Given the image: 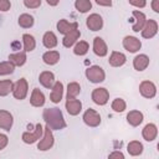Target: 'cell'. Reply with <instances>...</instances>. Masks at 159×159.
I'll return each mask as SVG.
<instances>
[{
  "mask_svg": "<svg viewBox=\"0 0 159 159\" xmlns=\"http://www.w3.org/2000/svg\"><path fill=\"white\" fill-rule=\"evenodd\" d=\"M42 118H43L46 125L50 127L52 130H61V129L66 128V125H67L61 109L57 107L43 109Z\"/></svg>",
  "mask_w": 159,
  "mask_h": 159,
  "instance_id": "1",
  "label": "cell"
},
{
  "mask_svg": "<svg viewBox=\"0 0 159 159\" xmlns=\"http://www.w3.org/2000/svg\"><path fill=\"white\" fill-rule=\"evenodd\" d=\"M53 143H55V138H53V133H52V129L50 127H45L43 128V134L37 144V149L41 150V152H46V150H50L52 147H53Z\"/></svg>",
  "mask_w": 159,
  "mask_h": 159,
  "instance_id": "2",
  "label": "cell"
},
{
  "mask_svg": "<svg viewBox=\"0 0 159 159\" xmlns=\"http://www.w3.org/2000/svg\"><path fill=\"white\" fill-rule=\"evenodd\" d=\"M86 77L92 83H101V82L104 81L106 73H104L102 67L94 65V66H91V67H88L86 70Z\"/></svg>",
  "mask_w": 159,
  "mask_h": 159,
  "instance_id": "3",
  "label": "cell"
},
{
  "mask_svg": "<svg viewBox=\"0 0 159 159\" xmlns=\"http://www.w3.org/2000/svg\"><path fill=\"white\" fill-rule=\"evenodd\" d=\"M42 134H43V127H42L41 123H37L35 125V129L32 132H24L21 139L26 144H32V143L40 140L41 137H42Z\"/></svg>",
  "mask_w": 159,
  "mask_h": 159,
  "instance_id": "4",
  "label": "cell"
},
{
  "mask_svg": "<svg viewBox=\"0 0 159 159\" xmlns=\"http://www.w3.org/2000/svg\"><path fill=\"white\" fill-rule=\"evenodd\" d=\"M27 92H29V83L25 78H20L16 83H14V87H12L14 98H16L19 101L25 99V97L27 96Z\"/></svg>",
  "mask_w": 159,
  "mask_h": 159,
  "instance_id": "5",
  "label": "cell"
},
{
  "mask_svg": "<svg viewBox=\"0 0 159 159\" xmlns=\"http://www.w3.org/2000/svg\"><path fill=\"white\" fill-rule=\"evenodd\" d=\"M83 122L88 127H98L101 124V116L97 111L92 109V108H88L84 113H83V117H82Z\"/></svg>",
  "mask_w": 159,
  "mask_h": 159,
  "instance_id": "6",
  "label": "cell"
},
{
  "mask_svg": "<svg viewBox=\"0 0 159 159\" xmlns=\"http://www.w3.org/2000/svg\"><path fill=\"white\" fill-rule=\"evenodd\" d=\"M91 97H92V101H93L96 104H98V106H104V104L108 102V99H109V92H108L106 88H103V87L94 88V89L92 91Z\"/></svg>",
  "mask_w": 159,
  "mask_h": 159,
  "instance_id": "7",
  "label": "cell"
},
{
  "mask_svg": "<svg viewBox=\"0 0 159 159\" xmlns=\"http://www.w3.org/2000/svg\"><path fill=\"white\" fill-rule=\"evenodd\" d=\"M140 31H142V37L148 39V40L153 39L158 34V22L153 19H149L145 21V24Z\"/></svg>",
  "mask_w": 159,
  "mask_h": 159,
  "instance_id": "8",
  "label": "cell"
},
{
  "mask_svg": "<svg viewBox=\"0 0 159 159\" xmlns=\"http://www.w3.org/2000/svg\"><path fill=\"white\" fill-rule=\"evenodd\" d=\"M123 47L128 51V52H130V53H135V52H138L139 50H140V47H142V42H140V40L139 39H137V37H134V36H125L124 39H123Z\"/></svg>",
  "mask_w": 159,
  "mask_h": 159,
  "instance_id": "9",
  "label": "cell"
},
{
  "mask_svg": "<svg viewBox=\"0 0 159 159\" xmlns=\"http://www.w3.org/2000/svg\"><path fill=\"white\" fill-rule=\"evenodd\" d=\"M139 92L144 98H153L157 94V86L152 81H142L139 84Z\"/></svg>",
  "mask_w": 159,
  "mask_h": 159,
  "instance_id": "10",
  "label": "cell"
},
{
  "mask_svg": "<svg viewBox=\"0 0 159 159\" xmlns=\"http://www.w3.org/2000/svg\"><path fill=\"white\" fill-rule=\"evenodd\" d=\"M86 25L91 31H99L103 27V19L98 14H91L86 20Z\"/></svg>",
  "mask_w": 159,
  "mask_h": 159,
  "instance_id": "11",
  "label": "cell"
},
{
  "mask_svg": "<svg viewBox=\"0 0 159 159\" xmlns=\"http://www.w3.org/2000/svg\"><path fill=\"white\" fill-rule=\"evenodd\" d=\"M63 96V84L60 81H55L53 86L51 87V93H50V101L52 103H60Z\"/></svg>",
  "mask_w": 159,
  "mask_h": 159,
  "instance_id": "12",
  "label": "cell"
},
{
  "mask_svg": "<svg viewBox=\"0 0 159 159\" xmlns=\"http://www.w3.org/2000/svg\"><path fill=\"white\" fill-rule=\"evenodd\" d=\"M65 107L70 116H77L82 111V102L77 98H67Z\"/></svg>",
  "mask_w": 159,
  "mask_h": 159,
  "instance_id": "13",
  "label": "cell"
},
{
  "mask_svg": "<svg viewBox=\"0 0 159 159\" xmlns=\"http://www.w3.org/2000/svg\"><path fill=\"white\" fill-rule=\"evenodd\" d=\"M12 123H14L12 114L9 111L0 109V129H4V130L9 132L12 127Z\"/></svg>",
  "mask_w": 159,
  "mask_h": 159,
  "instance_id": "14",
  "label": "cell"
},
{
  "mask_svg": "<svg viewBox=\"0 0 159 159\" xmlns=\"http://www.w3.org/2000/svg\"><path fill=\"white\" fill-rule=\"evenodd\" d=\"M93 52L99 57L107 56L108 47H107V43L104 42V40L102 37H94L93 39Z\"/></svg>",
  "mask_w": 159,
  "mask_h": 159,
  "instance_id": "15",
  "label": "cell"
},
{
  "mask_svg": "<svg viewBox=\"0 0 159 159\" xmlns=\"http://www.w3.org/2000/svg\"><path fill=\"white\" fill-rule=\"evenodd\" d=\"M133 16H134V19H135V21H134V24H133V26H132V30L134 31V32H139L142 29H143V26H144V24H145V21H147V16H145V14L144 12H142V11H139V10H133Z\"/></svg>",
  "mask_w": 159,
  "mask_h": 159,
  "instance_id": "16",
  "label": "cell"
},
{
  "mask_svg": "<svg viewBox=\"0 0 159 159\" xmlns=\"http://www.w3.org/2000/svg\"><path fill=\"white\" fill-rule=\"evenodd\" d=\"M80 36H81V31L78 29H75V30H72V31H70V32H67L65 35V37L62 40V45L65 47L70 48V47H72L77 42V40L80 39Z\"/></svg>",
  "mask_w": 159,
  "mask_h": 159,
  "instance_id": "17",
  "label": "cell"
},
{
  "mask_svg": "<svg viewBox=\"0 0 159 159\" xmlns=\"http://www.w3.org/2000/svg\"><path fill=\"white\" fill-rule=\"evenodd\" d=\"M142 135L147 142H153L157 135H158V127L154 123H148L143 130H142Z\"/></svg>",
  "mask_w": 159,
  "mask_h": 159,
  "instance_id": "18",
  "label": "cell"
},
{
  "mask_svg": "<svg viewBox=\"0 0 159 159\" xmlns=\"http://www.w3.org/2000/svg\"><path fill=\"white\" fill-rule=\"evenodd\" d=\"M125 61H127L125 55L123 52H119V51H112L109 60H108V62L112 67H120L125 63Z\"/></svg>",
  "mask_w": 159,
  "mask_h": 159,
  "instance_id": "19",
  "label": "cell"
},
{
  "mask_svg": "<svg viewBox=\"0 0 159 159\" xmlns=\"http://www.w3.org/2000/svg\"><path fill=\"white\" fill-rule=\"evenodd\" d=\"M149 66V57L145 53H139L133 58V67L137 71H144Z\"/></svg>",
  "mask_w": 159,
  "mask_h": 159,
  "instance_id": "20",
  "label": "cell"
},
{
  "mask_svg": "<svg viewBox=\"0 0 159 159\" xmlns=\"http://www.w3.org/2000/svg\"><path fill=\"white\" fill-rule=\"evenodd\" d=\"M45 94L39 89V88H34L31 92V97H30V103L32 107H42L45 104Z\"/></svg>",
  "mask_w": 159,
  "mask_h": 159,
  "instance_id": "21",
  "label": "cell"
},
{
  "mask_svg": "<svg viewBox=\"0 0 159 159\" xmlns=\"http://www.w3.org/2000/svg\"><path fill=\"white\" fill-rule=\"evenodd\" d=\"M39 81L45 88H51L55 83V75L51 71H42L39 76Z\"/></svg>",
  "mask_w": 159,
  "mask_h": 159,
  "instance_id": "22",
  "label": "cell"
},
{
  "mask_svg": "<svg viewBox=\"0 0 159 159\" xmlns=\"http://www.w3.org/2000/svg\"><path fill=\"white\" fill-rule=\"evenodd\" d=\"M144 119V116L140 111H137V109H133L130 111L128 114H127V122L132 125V127H138Z\"/></svg>",
  "mask_w": 159,
  "mask_h": 159,
  "instance_id": "23",
  "label": "cell"
},
{
  "mask_svg": "<svg viewBox=\"0 0 159 159\" xmlns=\"http://www.w3.org/2000/svg\"><path fill=\"white\" fill-rule=\"evenodd\" d=\"M75 29H78V24L77 22H70L66 19H62V20H60L57 22V30H58L60 34L66 35L67 32H70V31H72Z\"/></svg>",
  "mask_w": 159,
  "mask_h": 159,
  "instance_id": "24",
  "label": "cell"
},
{
  "mask_svg": "<svg viewBox=\"0 0 159 159\" xmlns=\"http://www.w3.org/2000/svg\"><path fill=\"white\" fill-rule=\"evenodd\" d=\"M9 61L15 67H20L26 62V52L25 51H20V52L11 53V55H9Z\"/></svg>",
  "mask_w": 159,
  "mask_h": 159,
  "instance_id": "25",
  "label": "cell"
},
{
  "mask_svg": "<svg viewBox=\"0 0 159 159\" xmlns=\"http://www.w3.org/2000/svg\"><path fill=\"white\" fill-rule=\"evenodd\" d=\"M42 43L46 48H53L57 46V37L52 31H47L43 34L42 37Z\"/></svg>",
  "mask_w": 159,
  "mask_h": 159,
  "instance_id": "26",
  "label": "cell"
},
{
  "mask_svg": "<svg viewBox=\"0 0 159 159\" xmlns=\"http://www.w3.org/2000/svg\"><path fill=\"white\" fill-rule=\"evenodd\" d=\"M42 60H43V62L46 65H50V66L56 65L60 61V52L58 51H53V50L47 51V52H45L42 55Z\"/></svg>",
  "mask_w": 159,
  "mask_h": 159,
  "instance_id": "27",
  "label": "cell"
},
{
  "mask_svg": "<svg viewBox=\"0 0 159 159\" xmlns=\"http://www.w3.org/2000/svg\"><path fill=\"white\" fill-rule=\"evenodd\" d=\"M127 150L129 153V155L132 157H138L143 153V144L138 140H132L128 143L127 145Z\"/></svg>",
  "mask_w": 159,
  "mask_h": 159,
  "instance_id": "28",
  "label": "cell"
},
{
  "mask_svg": "<svg viewBox=\"0 0 159 159\" xmlns=\"http://www.w3.org/2000/svg\"><path fill=\"white\" fill-rule=\"evenodd\" d=\"M22 42H24V51L25 52H31L36 47L35 37L30 34H24L22 35Z\"/></svg>",
  "mask_w": 159,
  "mask_h": 159,
  "instance_id": "29",
  "label": "cell"
},
{
  "mask_svg": "<svg viewBox=\"0 0 159 159\" xmlns=\"http://www.w3.org/2000/svg\"><path fill=\"white\" fill-rule=\"evenodd\" d=\"M34 22H35V20H34V17L30 14H21L19 16V19H17V24L22 29H30V27H32L34 26Z\"/></svg>",
  "mask_w": 159,
  "mask_h": 159,
  "instance_id": "30",
  "label": "cell"
},
{
  "mask_svg": "<svg viewBox=\"0 0 159 159\" xmlns=\"http://www.w3.org/2000/svg\"><path fill=\"white\" fill-rule=\"evenodd\" d=\"M88 50H89V45L87 41H78L73 47V53L77 56H83L88 52Z\"/></svg>",
  "mask_w": 159,
  "mask_h": 159,
  "instance_id": "31",
  "label": "cell"
},
{
  "mask_svg": "<svg viewBox=\"0 0 159 159\" xmlns=\"http://www.w3.org/2000/svg\"><path fill=\"white\" fill-rule=\"evenodd\" d=\"M81 92V86L78 82H70L67 84V98H76Z\"/></svg>",
  "mask_w": 159,
  "mask_h": 159,
  "instance_id": "32",
  "label": "cell"
},
{
  "mask_svg": "<svg viewBox=\"0 0 159 159\" xmlns=\"http://www.w3.org/2000/svg\"><path fill=\"white\" fill-rule=\"evenodd\" d=\"M75 7L78 12L84 14V12H87L92 9V2H91V0H76L75 1Z\"/></svg>",
  "mask_w": 159,
  "mask_h": 159,
  "instance_id": "33",
  "label": "cell"
},
{
  "mask_svg": "<svg viewBox=\"0 0 159 159\" xmlns=\"http://www.w3.org/2000/svg\"><path fill=\"white\" fill-rule=\"evenodd\" d=\"M12 87H14V83L11 80L0 81V97H5L10 92H12Z\"/></svg>",
  "mask_w": 159,
  "mask_h": 159,
  "instance_id": "34",
  "label": "cell"
},
{
  "mask_svg": "<svg viewBox=\"0 0 159 159\" xmlns=\"http://www.w3.org/2000/svg\"><path fill=\"white\" fill-rule=\"evenodd\" d=\"M111 107H112V109H113L114 112H117V113H122V112L125 111V108H127V103H125V101L122 99V98H116V99H113Z\"/></svg>",
  "mask_w": 159,
  "mask_h": 159,
  "instance_id": "35",
  "label": "cell"
},
{
  "mask_svg": "<svg viewBox=\"0 0 159 159\" xmlns=\"http://www.w3.org/2000/svg\"><path fill=\"white\" fill-rule=\"evenodd\" d=\"M15 70V66L10 62V61H4L0 62V76H6V75H11Z\"/></svg>",
  "mask_w": 159,
  "mask_h": 159,
  "instance_id": "36",
  "label": "cell"
},
{
  "mask_svg": "<svg viewBox=\"0 0 159 159\" xmlns=\"http://www.w3.org/2000/svg\"><path fill=\"white\" fill-rule=\"evenodd\" d=\"M24 5L27 9H37L41 5V0H24Z\"/></svg>",
  "mask_w": 159,
  "mask_h": 159,
  "instance_id": "37",
  "label": "cell"
},
{
  "mask_svg": "<svg viewBox=\"0 0 159 159\" xmlns=\"http://www.w3.org/2000/svg\"><path fill=\"white\" fill-rule=\"evenodd\" d=\"M10 7H11L10 0H0V11H2V12L9 11Z\"/></svg>",
  "mask_w": 159,
  "mask_h": 159,
  "instance_id": "38",
  "label": "cell"
},
{
  "mask_svg": "<svg viewBox=\"0 0 159 159\" xmlns=\"http://www.w3.org/2000/svg\"><path fill=\"white\" fill-rule=\"evenodd\" d=\"M130 5L135 6V7H144L147 5V0H128Z\"/></svg>",
  "mask_w": 159,
  "mask_h": 159,
  "instance_id": "39",
  "label": "cell"
},
{
  "mask_svg": "<svg viewBox=\"0 0 159 159\" xmlns=\"http://www.w3.org/2000/svg\"><path fill=\"white\" fill-rule=\"evenodd\" d=\"M7 143H9V138H7V135L0 133V150L4 149V148L7 145Z\"/></svg>",
  "mask_w": 159,
  "mask_h": 159,
  "instance_id": "40",
  "label": "cell"
},
{
  "mask_svg": "<svg viewBox=\"0 0 159 159\" xmlns=\"http://www.w3.org/2000/svg\"><path fill=\"white\" fill-rule=\"evenodd\" d=\"M108 158H120V159H124V154L122 153V152H113V153H111L109 155H108Z\"/></svg>",
  "mask_w": 159,
  "mask_h": 159,
  "instance_id": "41",
  "label": "cell"
},
{
  "mask_svg": "<svg viewBox=\"0 0 159 159\" xmlns=\"http://www.w3.org/2000/svg\"><path fill=\"white\" fill-rule=\"evenodd\" d=\"M101 6H112V0H94Z\"/></svg>",
  "mask_w": 159,
  "mask_h": 159,
  "instance_id": "42",
  "label": "cell"
},
{
  "mask_svg": "<svg viewBox=\"0 0 159 159\" xmlns=\"http://www.w3.org/2000/svg\"><path fill=\"white\" fill-rule=\"evenodd\" d=\"M152 9L154 12H159V0H152Z\"/></svg>",
  "mask_w": 159,
  "mask_h": 159,
  "instance_id": "43",
  "label": "cell"
},
{
  "mask_svg": "<svg viewBox=\"0 0 159 159\" xmlns=\"http://www.w3.org/2000/svg\"><path fill=\"white\" fill-rule=\"evenodd\" d=\"M46 2H47L50 6H56V5L60 2V0H46Z\"/></svg>",
  "mask_w": 159,
  "mask_h": 159,
  "instance_id": "44",
  "label": "cell"
}]
</instances>
